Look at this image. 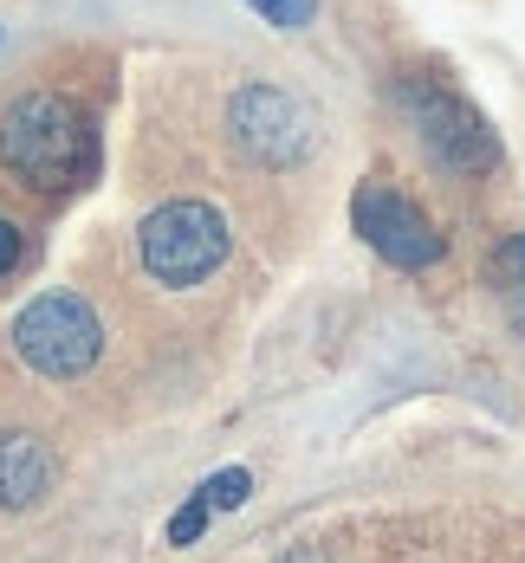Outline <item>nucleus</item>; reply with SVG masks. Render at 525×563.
<instances>
[{"label":"nucleus","mask_w":525,"mask_h":563,"mask_svg":"<svg viewBox=\"0 0 525 563\" xmlns=\"http://www.w3.org/2000/svg\"><path fill=\"white\" fill-rule=\"evenodd\" d=\"M0 169L40 195H65L98 169V136L85 111L58 91H26L0 117Z\"/></svg>","instance_id":"1"},{"label":"nucleus","mask_w":525,"mask_h":563,"mask_svg":"<svg viewBox=\"0 0 525 563\" xmlns=\"http://www.w3.org/2000/svg\"><path fill=\"white\" fill-rule=\"evenodd\" d=\"M143 273L163 285H201L221 260H228V221L208 208V201H163L143 233Z\"/></svg>","instance_id":"2"},{"label":"nucleus","mask_w":525,"mask_h":563,"mask_svg":"<svg viewBox=\"0 0 525 563\" xmlns=\"http://www.w3.org/2000/svg\"><path fill=\"white\" fill-rule=\"evenodd\" d=\"M403 111H408V123L422 130V143H428V156H435L441 169L480 175V169H493V163H500V143H493L486 117L473 111L467 98H455L448 85L408 78V85H403Z\"/></svg>","instance_id":"3"},{"label":"nucleus","mask_w":525,"mask_h":563,"mask_svg":"<svg viewBox=\"0 0 525 563\" xmlns=\"http://www.w3.org/2000/svg\"><path fill=\"white\" fill-rule=\"evenodd\" d=\"M13 350H20L40 376H78V369L98 363L105 331H98V318H91L85 298H72V291H46V298H33V305L20 311V324H13Z\"/></svg>","instance_id":"4"},{"label":"nucleus","mask_w":525,"mask_h":563,"mask_svg":"<svg viewBox=\"0 0 525 563\" xmlns=\"http://www.w3.org/2000/svg\"><path fill=\"white\" fill-rule=\"evenodd\" d=\"M228 130L233 143L266 169H292L311 150V111L292 91H273V85H247L228 104Z\"/></svg>","instance_id":"5"},{"label":"nucleus","mask_w":525,"mask_h":563,"mask_svg":"<svg viewBox=\"0 0 525 563\" xmlns=\"http://www.w3.org/2000/svg\"><path fill=\"white\" fill-rule=\"evenodd\" d=\"M350 221H357V233H363L390 266H403V273H428V266L441 260V233H435V221H428L408 195L383 188V181H363V188H357Z\"/></svg>","instance_id":"6"},{"label":"nucleus","mask_w":525,"mask_h":563,"mask_svg":"<svg viewBox=\"0 0 525 563\" xmlns=\"http://www.w3.org/2000/svg\"><path fill=\"white\" fill-rule=\"evenodd\" d=\"M58 479V460L33 434H0V511H33Z\"/></svg>","instance_id":"7"},{"label":"nucleus","mask_w":525,"mask_h":563,"mask_svg":"<svg viewBox=\"0 0 525 563\" xmlns=\"http://www.w3.org/2000/svg\"><path fill=\"white\" fill-rule=\"evenodd\" d=\"M500 291H506V311H513V324L525 331V233L519 240H506V253H500Z\"/></svg>","instance_id":"8"},{"label":"nucleus","mask_w":525,"mask_h":563,"mask_svg":"<svg viewBox=\"0 0 525 563\" xmlns=\"http://www.w3.org/2000/svg\"><path fill=\"white\" fill-rule=\"evenodd\" d=\"M247 486H253V479L233 466V473H215V479L201 486V499H208V511H215V506H240V499H247Z\"/></svg>","instance_id":"9"},{"label":"nucleus","mask_w":525,"mask_h":563,"mask_svg":"<svg viewBox=\"0 0 525 563\" xmlns=\"http://www.w3.org/2000/svg\"><path fill=\"white\" fill-rule=\"evenodd\" d=\"M201 525H208V499L182 506V511L169 518V544H195V538H201Z\"/></svg>","instance_id":"10"},{"label":"nucleus","mask_w":525,"mask_h":563,"mask_svg":"<svg viewBox=\"0 0 525 563\" xmlns=\"http://www.w3.org/2000/svg\"><path fill=\"white\" fill-rule=\"evenodd\" d=\"M253 7H260L273 26H305V20H311V0H253Z\"/></svg>","instance_id":"11"},{"label":"nucleus","mask_w":525,"mask_h":563,"mask_svg":"<svg viewBox=\"0 0 525 563\" xmlns=\"http://www.w3.org/2000/svg\"><path fill=\"white\" fill-rule=\"evenodd\" d=\"M20 253H26V240H20V227L13 221H0V279L20 266Z\"/></svg>","instance_id":"12"}]
</instances>
